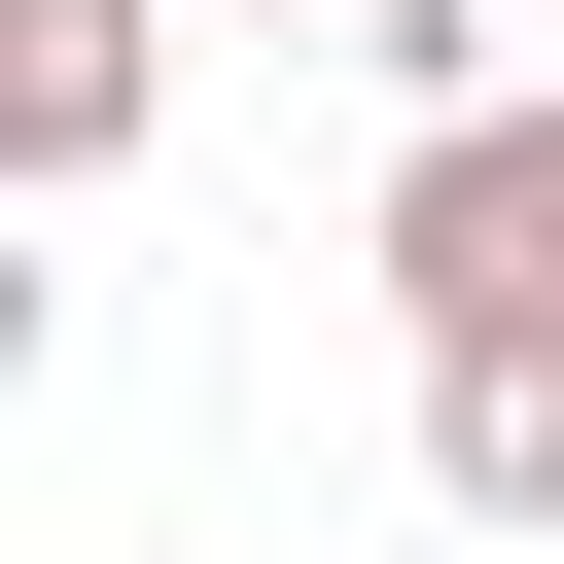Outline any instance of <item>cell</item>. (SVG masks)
I'll return each mask as SVG.
<instances>
[{"label":"cell","instance_id":"6da1fadb","mask_svg":"<svg viewBox=\"0 0 564 564\" xmlns=\"http://www.w3.org/2000/svg\"><path fill=\"white\" fill-rule=\"evenodd\" d=\"M388 317H423V352H494V317H564V106H529V70L388 141Z\"/></svg>","mask_w":564,"mask_h":564},{"label":"cell","instance_id":"7a4b0ae2","mask_svg":"<svg viewBox=\"0 0 564 564\" xmlns=\"http://www.w3.org/2000/svg\"><path fill=\"white\" fill-rule=\"evenodd\" d=\"M141 106H176V0H0V176H35V212H106Z\"/></svg>","mask_w":564,"mask_h":564},{"label":"cell","instance_id":"3957f363","mask_svg":"<svg viewBox=\"0 0 564 564\" xmlns=\"http://www.w3.org/2000/svg\"><path fill=\"white\" fill-rule=\"evenodd\" d=\"M423 494H458V529H564V317L423 352Z\"/></svg>","mask_w":564,"mask_h":564}]
</instances>
